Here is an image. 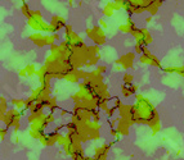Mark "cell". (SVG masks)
Instances as JSON below:
<instances>
[{"label": "cell", "mask_w": 184, "mask_h": 160, "mask_svg": "<svg viewBox=\"0 0 184 160\" xmlns=\"http://www.w3.org/2000/svg\"><path fill=\"white\" fill-rule=\"evenodd\" d=\"M4 118H5V113H3V112H0V121H4Z\"/></svg>", "instance_id": "cell-25"}, {"label": "cell", "mask_w": 184, "mask_h": 160, "mask_svg": "<svg viewBox=\"0 0 184 160\" xmlns=\"http://www.w3.org/2000/svg\"><path fill=\"white\" fill-rule=\"evenodd\" d=\"M110 133H111V136H113L115 138H116V140H118V138H120V133H118L117 132V130H116V128H115V130H110Z\"/></svg>", "instance_id": "cell-21"}, {"label": "cell", "mask_w": 184, "mask_h": 160, "mask_svg": "<svg viewBox=\"0 0 184 160\" xmlns=\"http://www.w3.org/2000/svg\"><path fill=\"white\" fill-rule=\"evenodd\" d=\"M135 99H137V103L134 105H132L134 123L148 126L156 121H160L158 112L148 98L139 94V95H135Z\"/></svg>", "instance_id": "cell-1"}, {"label": "cell", "mask_w": 184, "mask_h": 160, "mask_svg": "<svg viewBox=\"0 0 184 160\" xmlns=\"http://www.w3.org/2000/svg\"><path fill=\"white\" fill-rule=\"evenodd\" d=\"M139 62L142 64H147V66H152V67H157V68H161V63H160V59L152 54L148 48H144L143 50V54L139 57Z\"/></svg>", "instance_id": "cell-5"}, {"label": "cell", "mask_w": 184, "mask_h": 160, "mask_svg": "<svg viewBox=\"0 0 184 160\" xmlns=\"http://www.w3.org/2000/svg\"><path fill=\"white\" fill-rule=\"evenodd\" d=\"M82 160H94V158L93 156H85Z\"/></svg>", "instance_id": "cell-27"}, {"label": "cell", "mask_w": 184, "mask_h": 160, "mask_svg": "<svg viewBox=\"0 0 184 160\" xmlns=\"http://www.w3.org/2000/svg\"><path fill=\"white\" fill-rule=\"evenodd\" d=\"M164 72L166 73H175L178 76L184 78V66H172V67H165Z\"/></svg>", "instance_id": "cell-12"}, {"label": "cell", "mask_w": 184, "mask_h": 160, "mask_svg": "<svg viewBox=\"0 0 184 160\" xmlns=\"http://www.w3.org/2000/svg\"><path fill=\"white\" fill-rule=\"evenodd\" d=\"M86 35H88V37L95 44V46L103 45L106 42V40H107L103 28H101L99 26H94L92 28H88L86 30Z\"/></svg>", "instance_id": "cell-4"}, {"label": "cell", "mask_w": 184, "mask_h": 160, "mask_svg": "<svg viewBox=\"0 0 184 160\" xmlns=\"http://www.w3.org/2000/svg\"><path fill=\"white\" fill-rule=\"evenodd\" d=\"M106 71H107V67H106V66H99L98 68H97V72H98L99 74L106 73Z\"/></svg>", "instance_id": "cell-22"}, {"label": "cell", "mask_w": 184, "mask_h": 160, "mask_svg": "<svg viewBox=\"0 0 184 160\" xmlns=\"http://www.w3.org/2000/svg\"><path fill=\"white\" fill-rule=\"evenodd\" d=\"M132 36L135 39L137 45L142 46V48H147L149 44L153 42V37L151 36L149 31L147 28H137L133 31Z\"/></svg>", "instance_id": "cell-3"}, {"label": "cell", "mask_w": 184, "mask_h": 160, "mask_svg": "<svg viewBox=\"0 0 184 160\" xmlns=\"http://www.w3.org/2000/svg\"><path fill=\"white\" fill-rule=\"evenodd\" d=\"M148 127L151 128V131H152V135L155 136L156 133H158V132L161 131V122H160V121H156V122H153V123L148 124Z\"/></svg>", "instance_id": "cell-14"}, {"label": "cell", "mask_w": 184, "mask_h": 160, "mask_svg": "<svg viewBox=\"0 0 184 160\" xmlns=\"http://www.w3.org/2000/svg\"><path fill=\"white\" fill-rule=\"evenodd\" d=\"M113 13H115V9L111 7L110 3H107V5L103 8V14H104L106 17H112Z\"/></svg>", "instance_id": "cell-15"}, {"label": "cell", "mask_w": 184, "mask_h": 160, "mask_svg": "<svg viewBox=\"0 0 184 160\" xmlns=\"http://www.w3.org/2000/svg\"><path fill=\"white\" fill-rule=\"evenodd\" d=\"M153 0H122V9L126 10L129 16L140 14L147 12Z\"/></svg>", "instance_id": "cell-2"}, {"label": "cell", "mask_w": 184, "mask_h": 160, "mask_svg": "<svg viewBox=\"0 0 184 160\" xmlns=\"http://www.w3.org/2000/svg\"><path fill=\"white\" fill-rule=\"evenodd\" d=\"M49 26L52 27V30H53V35H54V34H57V32H58L59 30H62V28L66 27L67 23H66V19H64V18L58 17V16H54V17L52 18V21H50Z\"/></svg>", "instance_id": "cell-8"}, {"label": "cell", "mask_w": 184, "mask_h": 160, "mask_svg": "<svg viewBox=\"0 0 184 160\" xmlns=\"http://www.w3.org/2000/svg\"><path fill=\"white\" fill-rule=\"evenodd\" d=\"M19 76H21V77H26V76H27L26 69H22V71H21V72H19Z\"/></svg>", "instance_id": "cell-24"}, {"label": "cell", "mask_w": 184, "mask_h": 160, "mask_svg": "<svg viewBox=\"0 0 184 160\" xmlns=\"http://www.w3.org/2000/svg\"><path fill=\"white\" fill-rule=\"evenodd\" d=\"M115 144V142H113ZM113 144H103L102 146L97 147L95 151H94V160H107V156H108V153H110V149Z\"/></svg>", "instance_id": "cell-7"}, {"label": "cell", "mask_w": 184, "mask_h": 160, "mask_svg": "<svg viewBox=\"0 0 184 160\" xmlns=\"http://www.w3.org/2000/svg\"><path fill=\"white\" fill-rule=\"evenodd\" d=\"M122 105H124V104H122V101L120 100V98H113V105H112L113 108H116V109L118 110V109H120Z\"/></svg>", "instance_id": "cell-17"}, {"label": "cell", "mask_w": 184, "mask_h": 160, "mask_svg": "<svg viewBox=\"0 0 184 160\" xmlns=\"http://www.w3.org/2000/svg\"><path fill=\"white\" fill-rule=\"evenodd\" d=\"M132 126H133V123H130V122H127V121L120 118V119H117L116 130H117V132L120 133L121 136H126V135H129V131H130V127Z\"/></svg>", "instance_id": "cell-9"}, {"label": "cell", "mask_w": 184, "mask_h": 160, "mask_svg": "<svg viewBox=\"0 0 184 160\" xmlns=\"http://www.w3.org/2000/svg\"><path fill=\"white\" fill-rule=\"evenodd\" d=\"M134 59H135V53H126V54L121 55L118 59H116L115 63L120 64V67L122 69H130V68H133Z\"/></svg>", "instance_id": "cell-6"}, {"label": "cell", "mask_w": 184, "mask_h": 160, "mask_svg": "<svg viewBox=\"0 0 184 160\" xmlns=\"http://www.w3.org/2000/svg\"><path fill=\"white\" fill-rule=\"evenodd\" d=\"M151 21H152V17H151V16H148V17L146 18V22H147V23H149Z\"/></svg>", "instance_id": "cell-26"}, {"label": "cell", "mask_w": 184, "mask_h": 160, "mask_svg": "<svg viewBox=\"0 0 184 160\" xmlns=\"http://www.w3.org/2000/svg\"><path fill=\"white\" fill-rule=\"evenodd\" d=\"M99 27L101 28H107V23L104 19H99Z\"/></svg>", "instance_id": "cell-23"}, {"label": "cell", "mask_w": 184, "mask_h": 160, "mask_svg": "<svg viewBox=\"0 0 184 160\" xmlns=\"http://www.w3.org/2000/svg\"><path fill=\"white\" fill-rule=\"evenodd\" d=\"M116 112H117V109H116V108H113V106H110V108H108V109L106 110V114H107V117H108V119H110L111 117H113Z\"/></svg>", "instance_id": "cell-18"}, {"label": "cell", "mask_w": 184, "mask_h": 160, "mask_svg": "<svg viewBox=\"0 0 184 160\" xmlns=\"http://www.w3.org/2000/svg\"><path fill=\"white\" fill-rule=\"evenodd\" d=\"M138 91V86L134 83L132 85H122L121 86V95L124 96V98H129V96L134 95L135 92Z\"/></svg>", "instance_id": "cell-11"}, {"label": "cell", "mask_w": 184, "mask_h": 160, "mask_svg": "<svg viewBox=\"0 0 184 160\" xmlns=\"http://www.w3.org/2000/svg\"><path fill=\"white\" fill-rule=\"evenodd\" d=\"M162 0H153L152 2V4H151L149 7H148V9H147V13H149V16L151 17H153L157 12H158V8L162 5Z\"/></svg>", "instance_id": "cell-13"}, {"label": "cell", "mask_w": 184, "mask_h": 160, "mask_svg": "<svg viewBox=\"0 0 184 160\" xmlns=\"http://www.w3.org/2000/svg\"><path fill=\"white\" fill-rule=\"evenodd\" d=\"M12 104L14 105V106H17V108H22V106H25V100H19V99H14V100H12Z\"/></svg>", "instance_id": "cell-19"}, {"label": "cell", "mask_w": 184, "mask_h": 160, "mask_svg": "<svg viewBox=\"0 0 184 160\" xmlns=\"http://www.w3.org/2000/svg\"><path fill=\"white\" fill-rule=\"evenodd\" d=\"M143 50H144V48H142V46H139V45L135 44V46H134L135 54H140V55H142V54H143Z\"/></svg>", "instance_id": "cell-20"}, {"label": "cell", "mask_w": 184, "mask_h": 160, "mask_svg": "<svg viewBox=\"0 0 184 160\" xmlns=\"http://www.w3.org/2000/svg\"><path fill=\"white\" fill-rule=\"evenodd\" d=\"M133 81H134V76H133V74H130V73H125L124 74V77H122L124 85H132Z\"/></svg>", "instance_id": "cell-16"}, {"label": "cell", "mask_w": 184, "mask_h": 160, "mask_svg": "<svg viewBox=\"0 0 184 160\" xmlns=\"http://www.w3.org/2000/svg\"><path fill=\"white\" fill-rule=\"evenodd\" d=\"M138 27L135 26V23H134V21L132 19V17L129 16L127 18H126V23H122V25H120L118 26V31H121L122 34H133V31L134 30H137Z\"/></svg>", "instance_id": "cell-10"}]
</instances>
